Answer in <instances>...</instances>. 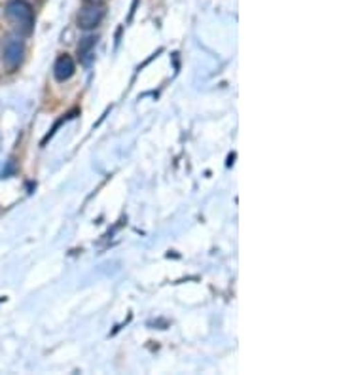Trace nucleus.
<instances>
[{
    "label": "nucleus",
    "instance_id": "3",
    "mask_svg": "<svg viewBox=\"0 0 341 375\" xmlns=\"http://www.w3.org/2000/svg\"><path fill=\"white\" fill-rule=\"evenodd\" d=\"M105 17V8L100 4H85L78 14V27L84 30H93L99 27Z\"/></svg>",
    "mask_w": 341,
    "mask_h": 375
},
{
    "label": "nucleus",
    "instance_id": "4",
    "mask_svg": "<svg viewBox=\"0 0 341 375\" xmlns=\"http://www.w3.org/2000/svg\"><path fill=\"white\" fill-rule=\"evenodd\" d=\"M74 72H76V64L72 61L71 55H61L57 57L55 64H53V76H55L57 82H67V80H71L74 76Z\"/></svg>",
    "mask_w": 341,
    "mask_h": 375
},
{
    "label": "nucleus",
    "instance_id": "5",
    "mask_svg": "<svg viewBox=\"0 0 341 375\" xmlns=\"http://www.w3.org/2000/svg\"><path fill=\"white\" fill-rule=\"evenodd\" d=\"M95 44H97V36H85V38H82L78 44V53L82 57L89 55L91 53V50L95 48Z\"/></svg>",
    "mask_w": 341,
    "mask_h": 375
},
{
    "label": "nucleus",
    "instance_id": "1",
    "mask_svg": "<svg viewBox=\"0 0 341 375\" xmlns=\"http://www.w3.org/2000/svg\"><path fill=\"white\" fill-rule=\"evenodd\" d=\"M6 15L8 19L14 23L21 35H30V33H33L35 15H33V8L28 6L27 2H23V0H12L6 6Z\"/></svg>",
    "mask_w": 341,
    "mask_h": 375
},
{
    "label": "nucleus",
    "instance_id": "2",
    "mask_svg": "<svg viewBox=\"0 0 341 375\" xmlns=\"http://www.w3.org/2000/svg\"><path fill=\"white\" fill-rule=\"evenodd\" d=\"M23 55H25V44H23L21 36H10L2 48V61L6 64L8 71L17 69L21 64Z\"/></svg>",
    "mask_w": 341,
    "mask_h": 375
}]
</instances>
